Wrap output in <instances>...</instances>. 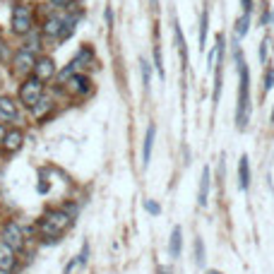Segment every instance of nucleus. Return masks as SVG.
<instances>
[{
    "instance_id": "f257e3e1",
    "label": "nucleus",
    "mask_w": 274,
    "mask_h": 274,
    "mask_svg": "<svg viewBox=\"0 0 274 274\" xmlns=\"http://www.w3.org/2000/svg\"><path fill=\"white\" fill-rule=\"evenodd\" d=\"M238 65H241V89H238L236 123H238V128H246L248 118H250V72H248L246 60H241V55H238Z\"/></svg>"
},
{
    "instance_id": "f03ea898",
    "label": "nucleus",
    "mask_w": 274,
    "mask_h": 274,
    "mask_svg": "<svg viewBox=\"0 0 274 274\" xmlns=\"http://www.w3.org/2000/svg\"><path fill=\"white\" fill-rule=\"evenodd\" d=\"M72 224V217H70L68 212H63V209H53V212H48L46 217L41 219V233L46 241H58V236H63V233L68 231V226Z\"/></svg>"
},
{
    "instance_id": "7ed1b4c3",
    "label": "nucleus",
    "mask_w": 274,
    "mask_h": 274,
    "mask_svg": "<svg viewBox=\"0 0 274 274\" xmlns=\"http://www.w3.org/2000/svg\"><path fill=\"white\" fill-rule=\"evenodd\" d=\"M41 94H43V84L39 77L27 80V82L22 84V89H19V99H22V104L29 106V109H34V106L41 101Z\"/></svg>"
},
{
    "instance_id": "20e7f679",
    "label": "nucleus",
    "mask_w": 274,
    "mask_h": 274,
    "mask_svg": "<svg viewBox=\"0 0 274 274\" xmlns=\"http://www.w3.org/2000/svg\"><path fill=\"white\" fill-rule=\"evenodd\" d=\"M2 243H5V246H10L14 253L24 248V236H22L19 226H17L14 221H7V224L2 226Z\"/></svg>"
},
{
    "instance_id": "39448f33",
    "label": "nucleus",
    "mask_w": 274,
    "mask_h": 274,
    "mask_svg": "<svg viewBox=\"0 0 274 274\" xmlns=\"http://www.w3.org/2000/svg\"><path fill=\"white\" fill-rule=\"evenodd\" d=\"M31 29V12L24 5H17L12 10V31L14 34H27Z\"/></svg>"
},
{
    "instance_id": "423d86ee",
    "label": "nucleus",
    "mask_w": 274,
    "mask_h": 274,
    "mask_svg": "<svg viewBox=\"0 0 274 274\" xmlns=\"http://www.w3.org/2000/svg\"><path fill=\"white\" fill-rule=\"evenodd\" d=\"M53 75H55L53 58H39L36 65H34V77H39L41 82H46V80H51Z\"/></svg>"
},
{
    "instance_id": "0eeeda50",
    "label": "nucleus",
    "mask_w": 274,
    "mask_h": 274,
    "mask_svg": "<svg viewBox=\"0 0 274 274\" xmlns=\"http://www.w3.org/2000/svg\"><path fill=\"white\" fill-rule=\"evenodd\" d=\"M22 144H24V135H22V130H10L7 135H5V142H2V147L7 154H14V151L22 149Z\"/></svg>"
},
{
    "instance_id": "6e6552de",
    "label": "nucleus",
    "mask_w": 274,
    "mask_h": 274,
    "mask_svg": "<svg viewBox=\"0 0 274 274\" xmlns=\"http://www.w3.org/2000/svg\"><path fill=\"white\" fill-rule=\"evenodd\" d=\"M17 258H14V250L5 243H0V272H12Z\"/></svg>"
},
{
    "instance_id": "1a4fd4ad",
    "label": "nucleus",
    "mask_w": 274,
    "mask_h": 274,
    "mask_svg": "<svg viewBox=\"0 0 274 274\" xmlns=\"http://www.w3.org/2000/svg\"><path fill=\"white\" fill-rule=\"evenodd\" d=\"M36 65V58L31 55V51H17L14 53V68H17V72H27V70H31Z\"/></svg>"
},
{
    "instance_id": "9d476101",
    "label": "nucleus",
    "mask_w": 274,
    "mask_h": 274,
    "mask_svg": "<svg viewBox=\"0 0 274 274\" xmlns=\"http://www.w3.org/2000/svg\"><path fill=\"white\" fill-rule=\"evenodd\" d=\"M209 168H202V176H200V190H197V205L207 207V197H209Z\"/></svg>"
},
{
    "instance_id": "9b49d317",
    "label": "nucleus",
    "mask_w": 274,
    "mask_h": 274,
    "mask_svg": "<svg viewBox=\"0 0 274 274\" xmlns=\"http://www.w3.org/2000/svg\"><path fill=\"white\" fill-rule=\"evenodd\" d=\"M238 185H241V190H248V188H250V164H248L246 154H243L241 161H238Z\"/></svg>"
},
{
    "instance_id": "f8f14e48",
    "label": "nucleus",
    "mask_w": 274,
    "mask_h": 274,
    "mask_svg": "<svg viewBox=\"0 0 274 274\" xmlns=\"http://www.w3.org/2000/svg\"><path fill=\"white\" fill-rule=\"evenodd\" d=\"M0 118H5V121H14L17 118V104L10 96H0Z\"/></svg>"
},
{
    "instance_id": "ddd939ff",
    "label": "nucleus",
    "mask_w": 274,
    "mask_h": 274,
    "mask_svg": "<svg viewBox=\"0 0 274 274\" xmlns=\"http://www.w3.org/2000/svg\"><path fill=\"white\" fill-rule=\"evenodd\" d=\"M154 137H156V125H149V128H147V135H144V147H142V161H144V166L149 164V159H151Z\"/></svg>"
},
{
    "instance_id": "4468645a",
    "label": "nucleus",
    "mask_w": 274,
    "mask_h": 274,
    "mask_svg": "<svg viewBox=\"0 0 274 274\" xmlns=\"http://www.w3.org/2000/svg\"><path fill=\"white\" fill-rule=\"evenodd\" d=\"M180 246H183V231H180V226H176V229L171 231V241H168V255H171V258H178Z\"/></svg>"
},
{
    "instance_id": "2eb2a0df",
    "label": "nucleus",
    "mask_w": 274,
    "mask_h": 274,
    "mask_svg": "<svg viewBox=\"0 0 274 274\" xmlns=\"http://www.w3.org/2000/svg\"><path fill=\"white\" fill-rule=\"evenodd\" d=\"M70 89L75 94H84V92H89V80L82 77V75H72L70 77Z\"/></svg>"
},
{
    "instance_id": "dca6fc26",
    "label": "nucleus",
    "mask_w": 274,
    "mask_h": 274,
    "mask_svg": "<svg viewBox=\"0 0 274 274\" xmlns=\"http://www.w3.org/2000/svg\"><path fill=\"white\" fill-rule=\"evenodd\" d=\"M51 104H53L51 99H43V96H41V101H39V104H36V106L31 109V113H34V118H43V116H46V113L51 111Z\"/></svg>"
},
{
    "instance_id": "f3484780",
    "label": "nucleus",
    "mask_w": 274,
    "mask_h": 274,
    "mask_svg": "<svg viewBox=\"0 0 274 274\" xmlns=\"http://www.w3.org/2000/svg\"><path fill=\"white\" fill-rule=\"evenodd\" d=\"M207 29H209V12H202V19H200V48L205 51V41H207Z\"/></svg>"
},
{
    "instance_id": "a211bd4d",
    "label": "nucleus",
    "mask_w": 274,
    "mask_h": 274,
    "mask_svg": "<svg viewBox=\"0 0 274 274\" xmlns=\"http://www.w3.org/2000/svg\"><path fill=\"white\" fill-rule=\"evenodd\" d=\"M248 27H250V14H243V17L236 22V34H238V36H246Z\"/></svg>"
},
{
    "instance_id": "6ab92c4d",
    "label": "nucleus",
    "mask_w": 274,
    "mask_h": 274,
    "mask_svg": "<svg viewBox=\"0 0 274 274\" xmlns=\"http://www.w3.org/2000/svg\"><path fill=\"white\" fill-rule=\"evenodd\" d=\"M195 262L202 267L205 265V246H202V238H195Z\"/></svg>"
},
{
    "instance_id": "aec40b11",
    "label": "nucleus",
    "mask_w": 274,
    "mask_h": 274,
    "mask_svg": "<svg viewBox=\"0 0 274 274\" xmlns=\"http://www.w3.org/2000/svg\"><path fill=\"white\" fill-rule=\"evenodd\" d=\"M63 22H60V19H58V17H51V19H48V22H46V34H60V31H63Z\"/></svg>"
},
{
    "instance_id": "412c9836",
    "label": "nucleus",
    "mask_w": 274,
    "mask_h": 274,
    "mask_svg": "<svg viewBox=\"0 0 274 274\" xmlns=\"http://www.w3.org/2000/svg\"><path fill=\"white\" fill-rule=\"evenodd\" d=\"M139 65H142V82H144V87L149 89V84H151V65L144 60V58L139 60Z\"/></svg>"
},
{
    "instance_id": "4be33fe9",
    "label": "nucleus",
    "mask_w": 274,
    "mask_h": 274,
    "mask_svg": "<svg viewBox=\"0 0 274 274\" xmlns=\"http://www.w3.org/2000/svg\"><path fill=\"white\" fill-rule=\"evenodd\" d=\"M154 63H156V70H159V77H164V68H161V48L154 46Z\"/></svg>"
},
{
    "instance_id": "5701e85b",
    "label": "nucleus",
    "mask_w": 274,
    "mask_h": 274,
    "mask_svg": "<svg viewBox=\"0 0 274 274\" xmlns=\"http://www.w3.org/2000/svg\"><path fill=\"white\" fill-rule=\"evenodd\" d=\"M274 87V68H267V75H265V92H270Z\"/></svg>"
},
{
    "instance_id": "b1692460",
    "label": "nucleus",
    "mask_w": 274,
    "mask_h": 274,
    "mask_svg": "<svg viewBox=\"0 0 274 274\" xmlns=\"http://www.w3.org/2000/svg\"><path fill=\"white\" fill-rule=\"evenodd\" d=\"M144 209H147L149 214H159V212H161L159 205H156V202H151V200H144Z\"/></svg>"
},
{
    "instance_id": "393cba45",
    "label": "nucleus",
    "mask_w": 274,
    "mask_h": 274,
    "mask_svg": "<svg viewBox=\"0 0 274 274\" xmlns=\"http://www.w3.org/2000/svg\"><path fill=\"white\" fill-rule=\"evenodd\" d=\"M267 46H270V41L265 39L262 46H260V63H267Z\"/></svg>"
},
{
    "instance_id": "a878e982",
    "label": "nucleus",
    "mask_w": 274,
    "mask_h": 274,
    "mask_svg": "<svg viewBox=\"0 0 274 274\" xmlns=\"http://www.w3.org/2000/svg\"><path fill=\"white\" fill-rule=\"evenodd\" d=\"M241 5H243V10H246V14H250V7H253V0H241Z\"/></svg>"
},
{
    "instance_id": "bb28decb",
    "label": "nucleus",
    "mask_w": 274,
    "mask_h": 274,
    "mask_svg": "<svg viewBox=\"0 0 274 274\" xmlns=\"http://www.w3.org/2000/svg\"><path fill=\"white\" fill-rule=\"evenodd\" d=\"M53 5H58V7H63V5H70V0H51Z\"/></svg>"
},
{
    "instance_id": "cd10ccee",
    "label": "nucleus",
    "mask_w": 274,
    "mask_h": 274,
    "mask_svg": "<svg viewBox=\"0 0 274 274\" xmlns=\"http://www.w3.org/2000/svg\"><path fill=\"white\" fill-rule=\"evenodd\" d=\"M5 135H7V130H5V128H2V125H0V144H2V142H5Z\"/></svg>"
},
{
    "instance_id": "c85d7f7f",
    "label": "nucleus",
    "mask_w": 274,
    "mask_h": 274,
    "mask_svg": "<svg viewBox=\"0 0 274 274\" xmlns=\"http://www.w3.org/2000/svg\"><path fill=\"white\" fill-rule=\"evenodd\" d=\"M106 22H109V27H111V22H113V14H111V7L106 10Z\"/></svg>"
},
{
    "instance_id": "c756f323",
    "label": "nucleus",
    "mask_w": 274,
    "mask_h": 274,
    "mask_svg": "<svg viewBox=\"0 0 274 274\" xmlns=\"http://www.w3.org/2000/svg\"><path fill=\"white\" fill-rule=\"evenodd\" d=\"M156 274H171V272H168V270H164V267H159V270H156Z\"/></svg>"
},
{
    "instance_id": "7c9ffc66",
    "label": "nucleus",
    "mask_w": 274,
    "mask_h": 274,
    "mask_svg": "<svg viewBox=\"0 0 274 274\" xmlns=\"http://www.w3.org/2000/svg\"><path fill=\"white\" fill-rule=\"evenodd\" d=\"M0 53H2V41H0Z\"/></svg>"
},
{
    "instance_id": "2f4dec72",
    "label": "nucleus",
    "mask_w": 274,
    "mask_h": 274,
    "mask_svg": "<svg viewBox=\"0 0 274 274\" xmlns=\"http://www.w3.org/2000/svg\"><path fill=\"white\" fill-rule=\"evenodd\" d=\"M209 274H219V272H209Z\"/></svg>"
},
{
    "instance_id": "473e14b6",
    "label": "nucleus",
    "mask_w": 274,
    "mask_h": 274,
    "mask_svg": "<svg viewBox=\"0 0 274 274\" xmlns=\"http://www.w3.org/2000/svg\"><path fill=\"white\" fill-rule=\"evenodd\" d=\"M272 121H274V111H272Z\"/></svg>"
}]
</instances>
